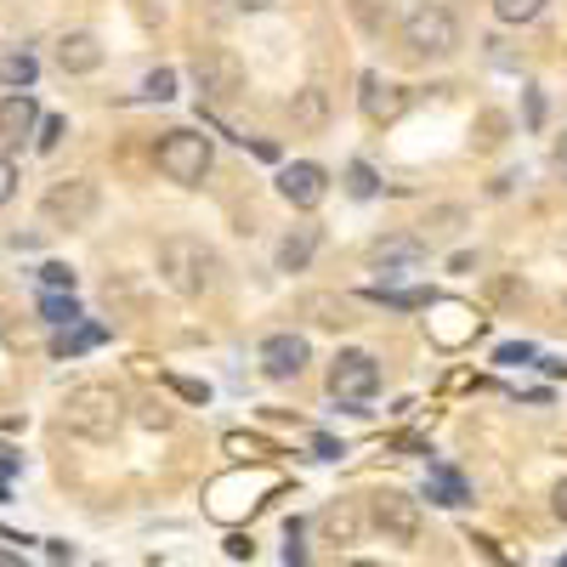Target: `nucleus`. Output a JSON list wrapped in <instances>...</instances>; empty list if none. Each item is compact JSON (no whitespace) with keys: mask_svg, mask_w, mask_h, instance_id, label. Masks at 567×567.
I'll return each instance as SVG.
<instances>
[{"mask_svg":"<svg viewBox=\"0 0 567 567\" xmlns=\"http://www.w3.org/2000/svg\"><path fill=\"white\" fill-rule=\"evenodd\" d=\"M40 318H45V323H58V329H69V323H80V307H74V290H45V296H40Z\"/></svg>","mask_w":567,"mask_h":567,"instance_id":"6ab92c4d","label":"nucleus"},{"mask_svg":"<svg viewBox=\"0 0 567 567\" xmlns=\"http://www.w3.org/2000/svg\"><path fill=\"white\" fill-rule=\"evenodd\" d=\"M420 267H425V239H414V233H386V239L369 245V272H381L386 284L409 278Z\"/></svg>","mask_w":567,"mask_h":567,"instance_id":"6e6552de","label":"nucleus"},{"mask_svg":"<svg viewBox=\"0 0 567 567\" xmlns=\"http://www.w3.org/2000/svg\"><path fill=\"white\" fill-rule=\"evenodd\" d=\"M374 392H381V363L369 352H336V363H329V398L336 403H369Z\"/></svg>","mask_w":567,"mask_h":567,"instance_id":"39448f33","label":"nucleus"},{"mask_svg":"<svg viewBox=\"0 0 567 567\" xmlns=\"http://www.w3.org/2000/svg\"><path fill=\"white\" fill-rule=\"evenodd\" d=\"M494 12H499V23H534L545 12V0H494Z\"/></svg>","mask_w":567,"mask_h":567,"instance_id":"5701e85b","label":"nucleus"},{"mask_svg":"<svg viewBox=\"0 0 567 567\" xmlns=\"http://www.w3.org/2000/svg\"><path fill=\"white\" fill-rule=\"evenodd\" d=\"M194 74H199V91H205V103H233L245 91V69H239V58L233 52H199V63H194Z\"/></svg>","mask_w":567,"mask_h":567,"instance_id":"1a4fd4ad","label":"nucleus"},{"mask_svg":"<svg viewBox=\"0 0 567 567\" xmlns=\"http://www.w3.org/2000/svg\"><path fill=\"white\" fill-rule=\"evenodd\" d=\"M109 341V329L103 323H69V329H58V341H52V358H80V352H97Z\"/></svg>","mask_w":567,"mask_h":567,"instance_id":"dca6fc26","label":"nucleus"},{"mask_svg":"<svg viewBox=\"0 0 567 567\" xmlns=\"http://www.w3.org/2000/svg\"><path fill=\"white\" fill-rule=\"evenodd\" d=\"M63 131H69V125H63L58 114H52V120H40V136H34V142H40V154H52L58 142H63Z\"/></svg>","mask_w":567,"mask_h":567,"instance_id":"c756f323","label":"nucleus"},{"mask_svg":"<svg viewBox=\"0 0 567 567\" xmlns=\"http://www.w3.org/2000/svg\"><path fill=\"white\" fill-rule=\"evenodd\" d=\"M290 114H296V125H307V131H318L323 125V114H329V103H323V91L318 85H307L301 97L290 103Z\"/></svg>","mask_w":567,"mask_h":567,"instance_id":"412c9836","label":"nucleus"},{"mask_svg":"<svg viewBox=\"0 0 567 567\" xmlns=\"http://www.w3.org/2000/svg\"><path fill=\"white\" fill-rule=\"evenodd\" d=\"M0 567H29V561H18V556H0Z\"/></svg>","mask_w":567,"mask_h":567,"instance_id":"ea45409f","label":"nucleus"},{"mask_svg":"<svg viewBox=\"0 0 567 567\" xmlns=\"http://www.w3.org/2000/svg\"><path fill=\"white\" fill-rule=\"evenodd\" d=\"M318 256V227H290L284 233V245H278V272H307V261Z\"/></svg>","mask_w":567,"mask_h":567,"instance_id":"2eb2a0df","label":"nucleus"},{"mask_svg":"<svg viewBox=\"0 0 567 567\" xmlns=\"http://www.w3.org/2000/svg\"><path fill=\"white\" fill-rule=\"evenodd\" d=\"M34 74H40V63H34L29 52H7V58H0V85L29 91V85H34Z\"/></svg>","mask_w":567,"mask_h":567,"instance_id":"aec40b11","label":"nucleus"},{"mask_svg":"<svg viewBox=\"0 0 567 567\" xmlns=\"http://www.w3.org/2000/svg\"><path fill=\"white\" fill-rule=\"evenodd\" d=\"M358 103H363V120H369V125H392V120H403V109H409V91L392 85V80H381V74H363Z\"/></svg>","mask_w":567,"mask_h":567,"instance_id":"9d476101","label":"nucleus"},{"mask_svg":"<svg viewBox=\"0 0 567 567\" xmlns=\"http://www.w3.org/2000/svg\"><path fill=\"white\" fill-rule=\"evenodd\" d=\"M561 312H567V296H561Z\"/></svg>","mask_w":567,"mask_h":567,"instance_id":"37998d69","label":"nucleus"},{"mask_svg":"<svg viewBox=\"0 0 567 567\" xmlns=\"http://www.w3.org/2000/svg\"><path fill=\"white\" fill-rule=\"evenodd\" d=\"M499 131H505V120H499V114H483V148H494Z\"/></svg>","mask_w":567,"mask_h":567,"instance_id":"f704fd0d","label":"nucleus"},{"mask_svg":"<svg viewBox=\"0 0 567 567\" xmlns=\"http://www.w3.org/2000/svg\"><path fill=\"white\" fill-rule=\"evenodd\" d=\"M40 210H45V221L52 227H85L91 216H97V182H58L52 194L40 199Z\"/></svg>","mask_w":567,"mask_h":567,"instance_id":"0eeeda50","label":"nucleus"},{"mask_svg":"<svg viewBox=\"0 0 567 567\" xmlns=\"http://www.w3.org/2000/svg\"><path fill=\"white\" fill-rule=\"evenodd\" d=\"M347 187H352V199H374V187H381V182H374V171L358 159V165L347 171Z\"/></svg>","mask_w":567,"mask_h":567,"instance_id":"bb28decb","label":"nucleus"},{"mask_svg":"<svg viewBox=\"0 0 567 567\" xmlns=\"http://www.w3.org/2000/svg\"><path fill=\"white\" fill-rule=\"evenodd\" d=\"M58 69H63V74L103 69V45L91 40V34H63V40H58Z\"/></svg>","mask_w":567,"mask_h":567,"instance_id":"4468645a","label":"nucleus"},{"mask_svg":"<svg viewBox=\"0 0 567 567\" xmlns=\"http://www.w3.org/2000/svg\"><path fill=\"white\" fill-rule=\"evenodd\" d=\"M227 556H233V561H250V556H256V539H250V534H227Z\"/></svg>","mask_w":567,"mask_h":567,"instance_id":"2f4dec72","label":"nucleus"},{"mask_svg":"<svg viewBox=\"0 0 567 567\" xmlns=\"http://www.w3.org/2000/svg\"><path fill=\"white\" fill-rule=\"evenodd\" d=\"M239 7H250V12H261V7H272V0H239Z\"/></svg>","mask_w":567,"mask_h":567,"instance_id":"58836bf2","label":"nucleus"},{"mask_svg":"<svg viewBox=\"0 0 567 567\" xmlns=\"http://www.w3.org/2000/svg\"><path fill=\"white\" fill-rule=\"evenodd\" d=\"M556 567H567V556H561V561H556Z\"/></svg>","mask_w":567,"mask_h":567,"instance_id":"79ce46f5","label":"nucleus"},{"mask_svg":"<svg viewBox=\"0 0 567 567\" xmlns=\"http://www.w3.org/2000/svg\"><path fill=\"white\" fill-rule=\"evenodd\" d=\"M159 278L171 284L176 296H199V290H210V278H216V250L205 239L176 233V239L159 245Z\"/></svg>","mask_w":567,"mask_h":567,"instance_id":"f03ea898","label":"nucleus"},{"mask_svg":"<svg viewBox=\"0 0 567 567\" xmlns=\"http://www.w3.org/2000/svg\"><path fill=\"white\" fill-rule=\"evenodd\" d=\"M159 381H165L182 403H210V386H205V381H187V374H159Z\"/></svg>","mask_w":567,"mask_h":567,"instance_id":"b1692460","label":"nucleus"},{"mask_svg":"<svg viewBox=\"0 0 567 567\" xmlns=\"http://www.w3.org/2000/svg\"><path fill=\"white\" fill-rule=\"evenodd\" d=\"M465 210H437V216H425V227H432L437 233V239H449V233H454V221H460Z\"/></svg>","mask_w":567,"mask_h":567,"instance_id":"473e14b6","label":"nucleus"},{"mask_svg":"<svg viewBox=\"0 0 567 567\" xmlns=\"http://www.w3.org/2000/svg\"><path fill=\"white\" fill-rule=\"evenodd\" d=\"M307 369V341L301 336H267L261 341V374L267 381H296Z\"/></svg>","mask_w":567,"mask_h":567,"instance_id":"f8f14e48","label":"nucleus"},{"mask_svg":"<svg viewBox=\"0 0 567 567\" xmlns=\"http://www.w3.org/2000/svg\"><path fill=\"white\" fill-rule=\"evenodd\" d=\"M318 528L336 539V545H352L358 534H363V511H358V499H341V505H329L323 516H318Z\"/></svg>","mask_w":567,"mask_h":567,"instance_id":"f3484780","label":"nucleus"},{"mask_svg":"<svg viewBox=\"0 0 567 567\" xmlns=\"http://www.w3.org/2000/svg\"><path fill=\"white\" fill-rule=\"evenodd\" d=\"M369 523L386 534V545H414V539H420V505H414L409 494L386 488V494L369 499Z\"/></svg>","mask_w":567,"mask_h":567,"instance_id":"423d86ee","label":"nucleus"},{"mask_svg":"<svg viewBox=\"0 0 567 567\" xmlns=\"http://www.w3.org/2000/svg\"><path fill=\"white\" fill-rule=\"evenodd\" d=\"M154 159H159V171H165L171 182L194 187V182H205V171H210V136H199V131H165L159 148H154Z\"/></svg>","mask_w":567,"mask_h":567,"instance_id":"20e7f679","label":"nucleus"},{"mask_svg":"<svg viewBox=\"0 0 567 567\" xmlns=\"http://www.w3.org/2000/svg\"><path fill=\"white\" fill-rule=\"evenodd\" d=\"M528 358H534V347H528V341H523V347L511 341V347H499V352H494V363H528Z\"/></svg>","mask_w":567,"mask_h":567,"instance_id":"72a5a7b5","label":"nucleus"},{"mask_svg":"<svg viewBox=\"0 0 567 567\" xmlns=\"http://www.w3.org/2000/svg\"><path fill=\"white\" fill-rule=\"evenodd\" d=\"M425 499L432 505H449V511H460L465 499H471V488H465V477L454 465H432V477H425Z\"/></svg>","mask_w":567,"mask_h":567,"instance_id":"a211bd4d","label":"nucleus"},{"mask_svg":"<svg viewBox=\"0 0 567 567\" xmlns=\"http://www.w3.org/2000/svg\"><path fill=\"white\" fill-rule=\"evenodd\" d=\"M227 454H239V460H272V443L267 437H250V432H227Z\"/></svg>","mask_w":567,"mask_h":567,"instance_id":"4be33fe9","label":"nucleus"},{"mask_svg":"<svg viewBox=\"0 0 567 567\" xmlns=\"http://www.w3.org/2000/svg\"><path fill=\"white\" fill-rule=\"evenodd\" d=\"M142 97H154V103L176 97V74H171V69H154L148 80H142Z\"/></svg>","mask_w":567,"mask_h":567,"instance_id":"a878e982","label":"nucleus"},{"mask_svg":"<svg viewBox=\"0 0 567 567\" xmlns=\"http://www.w3.org/2000/svg\"><path fill=\"white\" fill-rule=\"evenodd\" d=\"M550 165H556V176L567 182V131L556 136V148H550Z\"/></svg>","mask_w":567,"mask_h":567,"instance_id":"c9c22d12","label":"nucleus"},{"mask_svg":"<svg viewBox=\"0 0 567 567\" xmlns=\"http://www.w3.org/2000/svg\"><path fill=\"white\" fill-rule=\"evenodd\" d=\"M352 12L363 29H386V12H381V0H352Z\"/></svg>","mask_w":567,"mask_h":567,"instance_id":"c85d7f7f","label":"nucleus"},{"mask_svg":"<svg viewBox=\"0 0 567 567\" xmlns=\"http://www.w3.org/2000/svg\"><path fill=\"white\" fill-rule=\"evenodd\" d=\"M347 567H381V561H347Z\"/></svg>","mask_w":567,"mask_h":567,"instance_id":"a19ab883","label":"nucleus"},{"mask_svg":"<svg viewBox=\"0 0 567 567\" xmlns=\"http://www.w3.org/2000/svg\"><path fill=\"white\" fill-rule=\"evenodd\" d=\"M550 505H556V516H561V523H567V477L556 483V494H550Z\"/></svg>","mask_w":567,"mask_h":567,"instance_id":"4c0bfd02","label":"nucleus"},{"mask_svg":"<svg viewBox=\"0 0 567 567\" xmlns=\"http://www.w3.org/2000/svg\"><path fill=\"white\" fill-rule=\"evenodd\" d=\"M40 284H45V290H74V272L63 261H45L40 267Z\"/></svg>","mask_w":567,"mask_h":567,"instance_id":"cd10ccee","label":"nucleus"},{"mask_svg":"<svg viewBox=\"0 0 567 567\" xmlns=\"http://www.w3.org/2000/svg\"><path fill=\"white\" fill-rule=\"evenodd\" d=\"M545 120V97H539V91H528V125H539Z\"/></svg>","mask_w":567,"mask_h":567,"instance_id":"e433bc0d","label":"nucleus"},{"mask_svg":"<svg viewBox=\"0 0 567 567\" xmlns=\"http://www.w3.org/2000/svg\"><path fill=\"white\" fill-rule=\"evenodd\" d=\"M40 125V109L29 91H12V97H0V148H18V142Z\"/></svg>","mask_w":567,"mask_h":567,"instance_id":"ddd939ff","label":"nucleus"},{"mask_svg":"<svg viewBox=\"0 0 567 567\" xmlns=\"http://www.w3.org/2000/svg\"><path fill=\"white\" fill-rule=\"evenodd\" d=\"M307 312H318V323H347V301L336 296H307Z\"/></svg>","mask_w":567,"mask_h":567,"instance_id":"393cba45","label":"nucleus"},{"mask_svg":"<svg viewBox=\"0 0 567 567\" xmlns=\"http://www.w3.org/2000/svg\"><path fill=\"white\" fill-rule=\"evenodd\" d=\"M120 420H125V398L114 392V386H103V381H85V386H74L69 398H63V425L69 432H80V437H114L120 432Z\"/></svg>","mask_w":567,"mask_h":567,"instance_id":"f257e3e1","label":"nucleus"},{"mask_svg":"<svg viewBox=\"0 0 567 567\" xmlns=\"http://www.w3.org/2000/svg\"><path fill=\"white\" fill-rule=\"evenodd\" d=\"M403 45L414 58H449L460 45V23L449 7H437V0H420V7L403 18Z\"/></svg>","mask_w":567,"mask_h":567,"instance_id":"7ed1b4c3","label":"nucleus"},{"mask_svg":"<svg viewBox=\"0 0 567 567\" xmlns=\"http://www.w3.org/2000/svg\"><path fill=\"white\" fill-rule=\"evenodd\" d=\"M278 194L290 199L296 210H318L323 194H329V176H323L318 165H307V159H301V165H284V171H278Z\"/></svg>","mask_w":567,"mask_h":567,"instance_id":"9b49d317","label":"nucleus"},{"mask_svg":"<svg viewBox=\"0 0 567 567\" xmlns=\"http://www.w3.org/2000/svg\"><path fill=\"white\" fill-rule=\"evenodd\" d=\"M12 194H18V165H12L7 154H0V205H7Z\"/></svg>","mask_w":567,"mask_h":567,"instance_id":"7c9ffc66","label":"nucleus"}]
</instances>
